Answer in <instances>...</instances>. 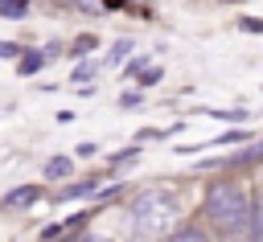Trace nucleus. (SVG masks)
<instances>
[{
    "mask_svg": "<svg viewBox=\"0 0 263 242\" xmlns=\"http://www.w3.org/2000/svg\"><path fill=\"white\" fill-rule=\"evenodd\" d=\"M177 221H181V201L168 189H148L132 201V230L140 242H160L177 234Z\"/></svg>",
    "mask_w": 263,
    "mask_h": 242,
    "instance_id": "nucleus-1",
    "label": "nucleus"
},
{
    "mask_svg": "<svg viewBox=\"0 0 263 242\" xmlns=\"http://www.w3.org/2000/svg\"><path fill=\"white\" fill-rule=\"evenodd\" d=\"M205 217L218 230H238L251 217V201H247V193L238 185H214L205 193Z\"/></svg>",
    "mask_w": 263,
    "mask_h": 242,
    "instance_id": "nucleus-2",
    "label": "nucleus"
},
{
    "mask_svg": "<svg viewBox=\"0 0 263 242\" xmlns=\"http://www.w3.org/2000/svg\"><path fill=\"white\" fill-rule=\"evenodd\" d=\"M37 201V189L33 185H25V189H16V193H8L4 197V209H16V205H33Z\"/></svg>",
    "mask_w": 263,
    "mask_h": 242,
    "instance_id": "nucleus-3",
    "label": "nucleus"
},
{
    "mask_svg": "<svg viewBox=\"0 0 263 242\" xmlns=\"http://www.w3.org/2000/svg\"><path fill=\"white\" fill-rule=\"evenodd\" d=\"M251 238L263 242V205H251Z\"/></svg>",
    "mask_w": 263,
    "mask_h": 242,
    "instance_id": "nucleus-4",
    "label": "nucleus"
},
{
    "mask_svg": "<svg viewBox=\"0 0 263 242\" xmlns=\"http://www.w3.org/2000/svg\"><path fill=\"white\" fill-rule=\"evenodd\" d=\"M70 168H74V164H70V160H66V156H53V160H49V164H45V172H49V176H66V172H70Z\"/></svg>",
    "mask_w": 263,
    "mask_h": 242,
    "instance_id": "nucleus-5",
    "label": "nucleus"
},
{
    "mask_svg": "<svg viewBox=\"0 0 263 242\" xmlns=\"http://www.w3.org/2000/svg\"><path fill=\"white\" fill-rule=\"evenodd\" d=\"M168 242H210V238H205L201 230H177V234H173Z\"/></svg>",
    "mask_w": 263,
    "mask_h": 242,
    "instance_id": "nucleus-6",
    "label": "nucleus"
},
{
    "mask_svg": "<svg viewBox=\"0 0 263 242\" xmlns=\"http://www.w3.org/2000/svg\"><path fill=\"white\" fill-rule=\"evenodd\" d=\"M0 12L4 16H21L25 12V0H0Z\"/></svg>",
    "mask_w": 263,
    "mask_h": 242,
    "instance_id": "nucleus-7",
    "label": "nucleus"
},
{
    "mask_svg": "<svg viewBox=\"0 0 263 242\" xmlns=\"http://www.w3.org/2000/svg\"><path fill=\"white\" fill-rule=\"evenodd\" d=\"M41 62H45V53H29V57L21 62V70H25V74H33V70L41 66Z\"/></svg>",
    "mask_w": 263,
    "mask_h": 242,
    "instance_id": "nucleus-8",
    "label": "nucleus"
},
{
    "mask_svg": "<svg viewBox=\"0 0 263 242\" xmlns=\"http://www.w3.org/2000/svg\"><path fill=\"white\" fill-rule=\"evenodd\" d=\"M242 29H251V33H263V21H259V16H247V21H242Z\"/></svg>",
    "mask_w": 263,
    "mask_h": 242,
    "instance_id": "nucleus-9",
    "label": "nucleus"
},
{
    "mask_svg": "<svg viewBox=\"0 0 263 242\" xmlns=\"http://www.w3.org/2000/svg\"><path fill=\"white\" fill-rule=\"evenodd\" d=\"M82 242H107V238H82Z\"/></svg>",
    "mask_w": 263,
    "mask_h": 242,
    "instance_id": "nucleus-10",
    "label": "nucleus"
}]
</instances>
